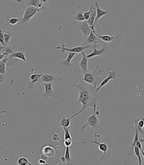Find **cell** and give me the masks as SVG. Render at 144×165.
I'll list each match as a JSON object with an SVG mask.
<instances>
[{
  "instance_id": "cell-40",
  "label": "cell",
  "mask_w": 144,
  "mask_h": 165,
  "mask_svg": "<svg viewBox=\"0 0 144 165\" xmlns=\"http://www.w3.org/2000/svg\"><path fill=\"white\" fill-rule=\"evenodd\" d=\"M60 161L62 162V163H65V162H66V160H65V158L64 156H62L60 157Z\"/></svg>"
},
{
  "instance_id": "cell-41",
  "label": "cell",
  "mask_w": 144,
  "mask_h": 165,
  "mask_svg": "<svg viewBox=\"0 0 144 165\" xmlns=\"http://www.w3.org/2000/svg\"><path fill=\"white\" fill-rule=\"evenodd\" d=\"M41 159L44 160H47V157L45 155H44L42 154V155H41Z\"/></svg>"
},
{
  "instance_id": "cell-34",
  "label": "cell",
  "mask_w": 144,
  "mask_h": 165,
  "mask_svg": "<svg viewBox=\"0 0 144 165\" xmlns=\"http://www.w3.org/2000/svg\"><path fill=\"white\" fill-rule=\"evenodd\" d=\"M93 8V5H91L90 7V10H89L88 12L84 13L83 16H84V19H85L86 21L88 20L89 18H90L91 13V11L92 10Z\"/></svg>"
},
{
  "instance_id": "cell-1",
  "label": "cell",
  "mask_w": 144,
  "mask_h": 165,
  "mask_svg": "<svg viewBox=\"0 0 144 165\" xmlns=\"http://www.w3.org/2000/svg\"><path fill=\"white\" fill-rule=\"evenodd\" d=\"M76 87V90L79 93L78 98V103L82 104V107L79 112L74 114L73 117L79 115L83 110L87 108L93 107L97 104V96L96 93V88L92 85L86 83L82 80H81L78 84H73Z\"/></svg>"
},
{
  "instance_id": "cell-36",
  "label": "cell",
  "mask_w": 144,
  "mask_h": 165,
  "mask_svg": "<svg viewBox=\"0 0 144 165\" xmlns=\"http://www.w3.org/2000/svg\"><path fill=\"white\" fill-rule=\"evenodd\" d=\"M135 145H136V147H138L139 148V150L141 151V152H142V156H144V151H143L142 149V145L141 142H139V140H137L135 143Z\"/></svg>"
},
{
  "instance_id": "cell-16",
  "label": "cell",
  "mask_w": 144,
  "mask_h": 165,
  "mask_svg": "<svg viewBox=\"0 0 144 165\" xmlns=\"http://www.w3.org/2000/svg\"><path fill=\"white\" fill-rule=\"evenodd\" d=\"M95 5L96 7V16L95 19L94 20V27L95 26L96 24L97 23V21L99 20V19L103 17L104 16H108L109 15V11H105V10H102L100 9L98 4L97 3V1H95Z\"/></svg>"
},
{
  "instance_id": "cell-17",
  "label": "cell",
  "mask_w": 144,
  "mask_h": 165,
  "mask_svg": "<svg viewBox=\"0 0 144 165\" xmlns=\"http://www.w3.org/2000/svg\"><path fill=\"white\" fill-rule=\"evenodd\" d=\"M102 41L101 40H99L97 39V37L94 35L92 31L91 30V33L89 35V36H87L86 39H84V45H94V44H97L98 42H102Z\"/></svg>"
},
{
  "instance_id": "cell-11",
  "label": "cell",
  "mask_w": 144,
  "mask_h": 165,
  "mask_svg": "<svg viewBox=\"0 0 144 165\" xmlns=\"http://www.w3.org/2000/svg\"><path fill=\"white\" fill-rule=\"evenodd\" d=\"M43 74H33L30 75V82H29V88H33L34 87L37 86L39 84H40V78L42 76Z\"/></svg>"
},
{
  "instance_id": "cell-2",
  "label": "cell",
  "mask_w": 144,
  "mask_h": 165,
  "mask_svg": "<svg viewBox=\"0 0 144 165\" xmlns=\"http://www.w3.org/2000/svg\"><path fill=\"white\" fill-rule=\"evenodd\" d=\"M105 71L99 68V65H96L95 69L93 71H88L84 74L82 80L87 83L92 85L94 87L97 88V85L100 84L102 81L101 77V74Z\"/></svg>"
},
{
  "instance_id": "cell-29",
  "label": "cell",
  "mask_w": 144,
  "mask_h": 165,
  "mask_svg": "<svg viewBox=\"0 0 144 165\" xmlns=\"http://www.w3.org/2000/svg\"><path fill=\"white\" fill-rule=\"evenodd\" d=\"M133 148H134V153H135L136 156H137V159L139 160V165H141V163H142V158H141V154H140L141 151L139 150V148L138 147H136V145H135Z\"/></svg>"
},
{
  "instance_id": "cell-30",
  "label": "cell",
  "mask_w": 144,
  "mask_h": 165,
  "mask_svg": "<svg viewBox=\"0 0 144 165\" xmlns=\"http://www.w3.org/2000/svg\"><path fill=\"white\" fill-rule=\"evenodd\" d=\"M75 19L77 20V21L81 22L85 21V19L84 18V16H83V14L81 12H78L76 13L75 16Z\"/></svg>"
},
{
  "instance_id": "cell-5",
  "label": "cell",
  "mask_w": 144,
  "mask_h": 165,
  "mask_svg": "<svg viewBox=\"0 0 144 165\" xmlns=\"http://www.w3.org/2000/svg\"><path fill=\"white\" fill-rule=\"evenodd\" d=\"M96 104H95L93 106V115L90 116L87 118V122L85 125H84V127H82V128H81L82 130H83L84 128H85L87 125L90 126L92 128L94 129V128H95L96 127H97V125H98V124H99L98 120L96 117V115L95 113Z\"/></svg>"
},
{
  "instance_id": "cell-39",
  "label": "cell",
  "mask_w": 144,
  "mask_h": 165,
  "mask_svg": "<svg viewBox=\"0 0 144 165\" xmlns=\"http://www.w3.org/2000/svg\"><path fill=\"white\" fill-rule=\"evenodd\" d=\"M39 163H40V164H45L46 163V160H42V159H40L38 161Z\"/></svg>"
},
{
  "instance_id": "cell-13",
  "label": "cell",
  "mask_w": 144,
  "mask_h": 165,
  "mask_svg": "<svg viewBox=\"0 0 144 165\" xmlns=\"http://www.w3.org/2000/svg\"><path fill=\"white\" fill-rule=\"evenodd\" d=\"M42 153L43 154L47 157V158H51L55 156L57 153V151L54 147L47 145L43 148Z\"/></svg>"
},
{
  "instance_id": "cell-4",
  "label": "cell",
  "mask_w": 144,
  "mask_h": 165,
  "mask_svg": "<svg viewBox=\"0 0 144 165\" xmlns=\"http://www.w3.org/2000/svg\"><path fill=\"white\" fill-rule=\"evenodd\" d=\"M40 12V10L37 8L32 6H27L25 9L24 15L22 17V19L21 20L22 23H26L29 21L30 19L32 17H34L36 14Z\"/></svg>"
},
{
  "instance_id": "cell-3",
  "label": "cell",
  "mask_w": 144,
  "mask_h": 165,
  "mask_svg": "<svg viewBox=\"0 0 144 165\" xmlns=\"http://www.w3.org/2000/svg\"><path fill=\"white\" fill-rule=\"evenodd\" d=\"M93 48V46L91 45H84V46H79V47H75L73 48H67L65 46V44L63 42L61 43L60 47H55L54 48L56 49H60L61 52L62 53H65V51H68L69 52H73V53H79L83 52L84 50L87 48Z\"/></svg>"
},
{
  "instance_id": "cell-25",
  "label": "cell",
  "mask_w": 144,
  "mask_h": 165,
  "mask_svg": "<svg viewBox=\"0 0 144 165\" xmlns=\"http://www.w3.org/2000/svg\"><path fill=\"white\" fill-rule=\"evenodd\" d=\"M96 16V9L93 8L92 10L91 11L90 16L88 20L87 21V24L90 27H94V20Z\"/></svg>"
},
{
  "instance_id": "cell-38",
  "label": "cell",
  "mask_w": 144,
  "mask_h": 165,
  "mask_svg": "<svg viewBox=\"0 0 144 165\" xmlns=\"http://www.w3.org/2000/svg\"><path fill=\"white\" fill-rule=\"evenodd\" d=\"M6 113V110H0V119L4 118L3 113Z\"/></svg>"
},
{
  "instance_id": "cell-12",
  "label": "cell",
  "mask_w": 144,
  "mask_h": 165,
  "mask_svg": "<svg viewBox=\"0 0 144 165\" xmlns=\"http://www.w3.org/2000/svg\"><path fill=\"white\" fill-rule=\"evenodd\" d=\"M44 85L45 91L43 94V96L46 98H50L55 95L54 91L52 89V83H41Z\"/></svg>"
},
{
  "instance_id": "cell-22",
  "label": "cell",
  "mask_w": 144,
  "mask_h": 165,
  "mask_svg": "<svg viewBox=\"0 0 144 165\" xmlns=\"http://www.w3.org/2000/svg\"><path fill=\"white\" fill-rule=\"evenodd\" d=\"M133 119H134V124H135L137 132L139 134H144V131L142 130V127H144V117H142L141 120H139L137 123L136 122L135 117H134Z\"/></svg>"
},
{
  "instance_id": "cell-7",
  "label": "cell",
  "mask_w": 144,
  "mask_h": 165,
  "mask_svg": "<svg viewBox=\"0 0 144 165\" xmlns=\"http://www.w3.org/2000/svg\"><path fill=\"white\" fill-rule=\"evenodd\" d=\"M82 55V59L79 62V64L77 65V68L78 70L81 71L85 74L89 71L87 69V63H88V59L87 57L86 54L84 52H81Z\"/></svg>"
},
{
  "instance_id": "cell-26",
  "label": "cell",
  "mask_w": 144,
  "mask_h": 165,
  "mask_svg": "<svg viewBox=\"0 0 144 165\" xmlns=\"http://www.w3.org/2000/svg\"><path fill=\"white\" fill-rule=\"evenodd\" d=\"M60 120L61 126L62 127H68L70 126V119L73 118V116H72L69 118H65V117L61 116Z\"/></svg>"
},
{
  "instance_id": "cell-9",
  "label": "cell",
  "mask_w": 144,
  "mask_h": 165,
  "mask_svg": "<svg viewBox=\"0 0 144 165\" xmlns=\"http://www.w3.org/2000/svg\"><path fill=\"white\" fill-rule=\"evenodd\" d=\"M116 75H117V74L115 71L112 70V71L108 72V76L106 78L102 80L101 84H99V86L97 87L96 89V92L98 91L101 87H103L105 85H106L111 80H115L116 77Z\"/></svg>"
},
{
  "instance_id": "cell-35",
  "label": "cell",
  "mask_w": 144,
  "mask_h": 165,
  "mask_svg": "<svg viewBox=\"0 0 144 165\" xmlns=\"http://www.w3.org/2000/svg\"><path fill=\"white\" fill-rule=\"evenodd\" d=\"M0 44H1L4 47H6L4 42V38L3 34L2 33V29L0 27Z\"/></svg>"
},
{
  "instance_id": "cell-37",
  "label": "cell",
  "mask_w": 144,
  "mask_h": 165,
  "mask_svg": "<svg viewBox=\"0 0 144 165\" xmlns=\"http://www.w3.org/2000/svg\"><path fill=\"white\" fill-rule=\"evenodd\" d=\"M52 139L53 140L55 141V142H58L60 139V137L59 136L58 134L57 133L53 134V136H52Z\"/></svg>"
},
{
  "instance_id": "cell-28",
  "label": "cell",
  "mask_w": 144,
  "mask_h": 165,
  "mask_svg": "<svg viewBox=\"0 0 144 165\" xmlns=\"http://www.w3.org/2000/svg\"><path fill=\"white\" fill-rule=\"evenodd\" d=\"M18 163L19 165H32L33 163H31L29 162V160H27L25 157H21L18 160Z\"/></svg>"
},
{
  "instance_id": "cell-10",
  "label": "cell",
  "mask_w": 144,
  "mask_h": 165,
  "mask_svg": "<svg viewBox=\"0 0 144 165\" xmlns=\"http://www.w3.org/2000/svg\"><path fill=\"white\" fill-rule=\"evenodd\" d=\"M9 56L12 57V58H14V59H20L23 60L24 62H25L28 66L29 67V68L30 69L31 71L33 72V74H36L35 69H34V68H33L30 64L29 63V62H27V60H26V57H25V54L21 52H14Z\"/></svg>"
},
{
  "instance_id": "cell-31",
  "label": "cell",
  "mask_w": 144,
  "mask_h": 165,
  "mask_svg": "<svg viewBox=\"0 0 144 165\" xmlns=\"http://www.w3.org/2000/svg\"><path fill=\"white\" fill-rule=\"evenodd\" d=\"M135 127V135H134V139H133V142L131 144V148H133V147L135 145V143L137 142V140H139V134L137 132V130L135 126L134 127Z\"/></svg>"
},
{
  "instance_id": "cell-32",
  "label": "cell",
  "mask_w": 144,
  "mask_h": 165,
  "mask_svg": "<svg viewBox=\"0 0 144 165\" xmlns=\"http://www.w3.org/2000/svg\"><path fill=\"white\" fill-rule=\"evenodd\" d=\"M63 143L65 147H70L73 143V139H72V137L64 138Z\"/></svg>"
},
{
  "instance_id": "cell-18",
  "label": "cell",
  "mask_w": 144,
  "mask_h": 165,
  "mask_svg": "<svg viewBox=\"0 0 144 165\" xmlns=\"http://www.w3.org/2000/svg\"><path fill=\"white\" fill-rule=\"evenodd\" d=\"M94 27H90V28L91 29V30H92L94 35H95L96 37H98V38L101 39V40L102 41H103L106 42H111L113 40H114L115 38V37L114 36H109V35H105L101 36V35H98L97 33H96Z\"/></svg>"
},
{
  "instance_id": "cell-27",
  "label": "cell",
  "mask_w": 144,
  "mask_h": 165,
  "mask_svg": "<svg viewBox=\"0 0 144 165\" xmlns=\"http://www.w3.org/2000/svg\"><path fill=\"white\" fill-rule=\"evenodd\" d=\"M2 30V33L3 34L4 38V42H5V45L6 46L7 44L9 43L10 38L12 37V34L9 31H5V30Z\"/></svg>"
},
{
  "instance_id": "cell-8",
  "label": "cell",
  "mask_w": 144,
  "mask_h": 165,
  "mask_svg": "<svg viewBox=\"0 0 144 165\" xmlns=\"http://www.w3.org/2000/svg\"><path fill=\"white\" fill-rule=\"evenodd\" d=\"M49 2L48 1H40V0H30L27 1V6H32L38 9L42 12H45L46 8L43 6L44 3Z\"/></svg>"
},
{
  "instance_id": "cell-14",
  "label": "cell",
  "mask_w": 144,
  "mask_h": 165,
  "mask_svg": "<svg viewBox=\"0 0 144 165\" xmlns=\"http://www.w3.org/2000/svg\"><path fill=\"white\" fill-rule=\"evenodd\" d=\"M78 28L84 34V39H86L87 36H89V35L90 34L91 29L90 28V26L86 20L83 22H81L78 26Z\"/></svg>"
},
{
  "instance_id": "cell-20",
  "label": "cell",
  "mask_w": 144,
  "mask_h": 165,
  "mask_svg": "<svg viewBox=\"0 0 144 165\" xmlns=\"http://www.w3.org/2000/svg\"><path fill=\"white\" fill-rule=\"evenodd\" d=\"M77 53H73V52H69V54L67 55V58L66 59L63 60H61L60 62L61 65L64 67H72V64H71V60L74 57Z\"/></svg>"
},
{
  "instance_id": "cell-6",
  "label": "cell",
  "mask_w": 144,
  "mask_h": 165,
  "mask_svg": "<svg viewBox=\"0 0 144 165\" xmlns=\"http://www.w3.org/2000/svg\"><path fill=\"white\" fill-rule=\"evenodd\" d=\"M62 81V78L61 77L56 76L53 74H43L40 78V82L41 83H52L54 81L60 82Z\"/></svg>"
},
{
  "instance_id": "cell-21",
  "label": "cell",
  "mask_w": 144,
  "mask_h": 165,
  "mask_svg": "<svg viewBox=\"0 0 144 165\" xmlns=\"http://www.w3.org/2000/svg\"><path fill=\"white\" fill-rule=\"evenodd\" d=\"M22 19V17H21V18L14 17V18H9V17L6 16V21L7 22V23L5 24V25L1 27V28H2L3 27H5L6 25H9V26H10V27H14L17 23L21 21Z\"/></svg>"
},
{
  "instance_id": "cell-43",
  "label": "cell",
  "mask_w": 144,
  "mask_h": 165,
  "mask_svg": "<svg viewBox=\"0 0 144 165\" xmlns=\"http://www.w3.org/2000/svg\"><path fill=\"white\" fill-rule=\"evenodd\" d=\"M95 113L96 116H99L100 115V113H99V111H95Z\"/></svg>"
},
{
  "instance_id": "cell-15",
  "label": "cell",
  "mask_w": 144,
  "mask_h": 165,
  "mask_svg": "<svg viewBox=\"0 0 144 165\" xmlns=\"http://www.w3.org/2000/svg\"><path fill=\"white\" fill-rule=\"evenodd\" d=\"M96 44H95L93 45L94 47V51L92 52L91 53L87 54H86L87 59H91L93 57L96 56H101L103 55L106 50V45L104 44V46L102 47V48H101V50H98L96 49Z\"/></svg>"
},
{
  "instance_id": "cell-44",
  "label": "cell",
  "mask_w": 144,
  "mask_h": 165,
  "mask_svg": "<svg viewBox=\"0 0 144 165\" xmlns=\"http://www.w3.org/2000/svg\"><path fill=\"white\" fill-rule=\"evenodd\" d=\"M1 149H2V148H1V147H0V151L1 150Z\"/></svg>"
},
{
  "instance_id": "cell-24",
  "label": "cell",
  "mask_w": 144,
  "mask_h": 165,
  "mask_svg": "<svg viewBox=\"0 0 144 165\" xmlns=\"http://www.w3.org/2000/svg\"><path fill=\"white\" fill-rule=\"evenodd\" d=\"M15 48V47H0V52L1 54H2L4 56H9V55H11L12 53H14V48Z\"/></svg>"
},
{
  "instance_id": "cell-23",
  "label": "cell",
  "mask_w": 144,
  "mask_h": 165,
  "mask_svg": "<svg viewBox=\"0 0 144 165\" xmlns=\"http://www.w3.org/2000/svg\"><path fill=\"white\" fill-rule=\"evenodd\" d=\"M9 61V56H5L3 58L0 60V74L2 75H5L6 72V67L7 62Z\"/></svg>"
},
{
  "instance_id": "cell-19",
  "label": "cell",
  "mask_w": 144,
  "mask_h": 165,
  "mask_svg": "<svg viewBox=\"0 0 144 165\" xmlns=\"http://www.w3.org/2000/svg\"><path fill=\"white\" fill-rule=\"evenodd\" d=\"M95 141H91L90 142L95 143L96 145H98L99 150L104 153L103 155H102V157H103L104 155L106 154V153L107 152L108 150V145L105 143H100V142H97V138L98 137H97V134L96 133L95 134Z\"/></svg>"
},
{
  "instance_id": "cell-33",
  "label": "cell",
  "mask_w": 144,
  "mask_h": 165,
  "mask_svg": "<svg viewBox=\"0 0 144 165\" xmlns=\"http://www.w3.org/2000/svg\"><path fill=\"white\" fill-rule=\"evenodd\" d=\"M66 162L70 163V149L69 147H66L65 149V154H64Z\"/></svg>"
},
{
  "instance_id": "cell-42",
  "label": "cell",
  "mask_w": 144,
  "mask_h": 165,
  "mask_svg": "<svg viewBox=\"0 0 144 165\" xmlns=\"http://www.w3.org/2000/svg\"><path fill=\"white\" fill-rule=\"evenodd\" d=\"M4 78V76L2 75V74H0V83L2 82Z\"/></svg>"
}]
</instances>
